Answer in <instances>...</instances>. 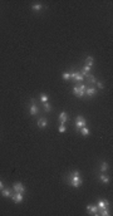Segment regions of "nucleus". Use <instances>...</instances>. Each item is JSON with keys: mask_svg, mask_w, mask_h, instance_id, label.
Masks as SVG:
<instances>
[{"mask_svg": "<svg viewBox=\"0 0 113 216\" xmlns=\"http://www.w3.org/2000/svg\"><path fill=\"white\" fill-rule=\"evenodd\" d=\"M95 93H97V89H95V88H92V87H90V88H85V94H88L89 97L94 95Z\"/></svg>", "mask_w": 113, "mask_h": 216, "instance_id": "ddd939ff", "label": "nucleus"}, {"mask_svg": "<svg viewBox=\"0 0 113 216\" xmlns=\"http://www.w3.org/2000/svg\"><path fill=\"white\" fill-rule=\"evenodd\" d=\"M100 215H103V216H108V215H109L108 208H103V210H100Z\"/></svg>", "mask_w": 113, "mask_h": 216, "instance_id": "4be33fe9", "label": "nucleus"}, {"mask_svg": "<svg viewBox=\"0 0 113 216\" xmlns=\"http://www.w3.org/2000/svg\"><path fill=\"white\" fill-rule=\"evenodd\" d=\"M70 185L73 186V187H79L82 183H83V180L80 178V175H79V172L78 171H74V172H72V175H70Z\"/></svg>", "mask_w": 113, "mask_h": 216, "instance_id": "f257e3e1", "label": "nucleus"}, {"mask_svg": "<svg viewBox=\"0 0 113 216\" xmlns=\"http://www.w3.org/2000/svg\"><path fill=\"white\" fill-rule=\"evenodd\" d=\"M12 193H13V191H12L10 188H5V187H4V188L2 190V195H3L4 197H10Z\"/></svg>", "mask_w": 113, "mask_h": 216, "instance_id": "9b49d317", "label": "nucleus"}, {"mask_svg": "<svg viewBox=\"0 0 113 216\" xmlns=\"http://www.w3.org/2000/svg\"><path fill=\"white\" fill-rule=\"evenodd\" d=\"M65 130H67V128H65V126L60 123V126H59V128H58V131H59L60 133H63V132H65Z\"/></svg>", "mask_w": 113, "mask_h": 216, "instance_id": "b1692460", "label": "nucleus"}, {"mask_svg": "<svg viewBox=\"0 0 113 216\" xmlns=\"http://www.w3.org/2000/svg\"><path fill=\"white\" fill-rule=\"evenodd\" d=\"M32 9H33L34 12H40V10L43 9V5L37 3V4H33V5H32Z\"/></svg>", "mask_w": 113, "mask_h": 216, "instance_id": "2eb2a0df", "label": "nucleus"}, {"mask_svg": "<svg viewBox=\"0 0 113 216\" xmlns=\"http://www.w3.org/2000/svg\"><path fill=\"white\" fill-rule=\"evenodd\" d=\"M97 85H98V88L103 89V83H102V82H98V83H97Z\"/></svg>", "mask_w": 113, "mask_h": 216, "instance_id": "a878e982", "label": "nucleus"}, {"mask_svg": "<svg viewBox=\"0 0 113 216\" xmlns=\"http://www.w3.org/2000/svg\"><path fill=\"white\" fill-rule=\"evenodd\" d=\"M88 78H89V80H90L92 83H95V82H97V80H95V78H94L92 74H88Z\"/></svg>", "mask_w": 113, "mask_h": 216, "instance_id": "393cba45", "label": "nucleus"}, {"mask_svg": "<svg viewBox=\"0 0 113 216\" xmlns=\"http://www.w3.org/2000/svg\"><path fill=\"white\" fill-rule=\"evenodd\" d=\"M10 198L15 202V203H20L22 201H23V193H20V192H15V193H12V196H10Z\"/></svg>", "mask_w": 113, "mask_h": 216, "instance_id": "20e7f679", "label": "nucleus"}, {"mask_svg": "<svg viewBox=\"0 0 113 216\" xmlns=\"http://www.w3.org/2000/svg\"><path fill=\"white\" fill-rule=\"evenodd\" d=\"M29 113H30V116H35V115L38 113V107L35 105L34 100H32V105H30V108H29Z\"/></svg>", "mask_w": 113, "mask_h": 216, "instance_id": "0eeeda50", "label": "nucleus"}, {"mask_svg": "<svg viewBox=\"0 0 113 216\" xmlns=\"http://www.w3.org/2000/svg\"><path fill=\"white\" fill-rule=\"evenodd\" d=\"M108 206H109V202H108L107 200H99V201H98V203H97V207H98V210L108 208Z\"/></svg>", "mask_w": 113, "mask_h": 216, "instance_id": "423d86ee", "label": "nucleus"}, {"mask_svg": "<svg viewBox=\"0 0 113 216\" xmlns=\"http://www.w3.org/2000/svg\"><path fill=\"white\" fill-rule=\"evenodd\" d=\"M93 63H94V59H93V57H88V58L85 59V65H88V67H90V68H92Z\"/></svg>", "mask_w": 113, "mask_h": 216, "instance_id": "dca6fc26", "label": "nucleus"}, {"mask_svg": "<svg viewBox=\"0 0 113 216\" xmlns=\"http://www.w3.org/2000/svg\"><path fill=\"white\" fill-rule=\"evenodd\" d=\"M40 100H42L43 103L48 102V95H47V94H44V93H42V94H40Z\"/></svg>", "mask_w": 113, "mask_h": 216, "instance_id": "412c9836", "label": "nucleus"}, {"mask_svg": "<svg viewBox=\"0 0 113 216\" xmlns=\"http://www.w3.org/2000/svg\"><path fill=\"white\" fill-rule=\"evenodd\" d=\"M89 70H90V67H88V65H84V68H83V70H82V75L84 77V75H87L88 77V74H89Z\"/></svg>", "mask_w": 113, "mask_h": 216, "instance_id": "f3484780", "label": "nucleus"}, {"mask_svg": "<svg viewBox=\"0 0 113 216\" xmlns=\"http://www.w3.org/2000/svg\"><path fill=\"white\" fill-rule=\"evenodd\" d=\"M63 79L64 80H68V79H70V73H63Z\"/></svg>", "mask_w": 113, "mask_h": 216, "instance_id": "5701e85b", "label": "nucleus"}, {"mask_svg": "<svg viewBox=\"0 0 113 216\" xmlns=\"http://www.w3.org/2000/svg\"><path fill=\"white\" fill-rule=\"evenodd\" d=\"M85 85L84 84H82V85H75L74 88H73V93L77 95V97H83L84 94H85Z\"/></svg>", "mask_w": 113, "mask_h": 216, "instance_id": "f03ea898", "label": "nucleus"}, {"mask_svg": "<svg viewBox=\"0 0 113 216\" xmlns=\"http://www.w3.org/2000/svg\"><path fill=\"white\" fill-rule=\"evenodd\" d=\"M44 111H45V112H50V111H52V105H50L48 102L44 103Z\"/></svg>", "mask_w": 113, "mask_h": 216, "instance_id": "6ab92c4d", "label": "nucleus"}, {"mask_svg": "<svg viewBox=\"0 0 113 216\" xmlns=\"http://www.w3.org/2000/svg\"><path fill=\"white\" fill-rule=\"evenodd\" d=\"M47 125H48V121H47V118H40L39 121H38V126L40 127V128H44V127H47Z\"/></svg>", "mask_w": 113, "mask_h": 216, "instance_id": "f8f14e48", "label": "nucleus"}, {"mask_svg": "<svg viewBox=\"0 0 113 216\" xmlns=\"http://www.w3.org/2000/svg\"><path fill=\"white\" fill-rule=\"evenodd\" d=\"M108 170V163L107 162H102V165H100V171H107Z\"/></svg>", "mask_w": 113, "mask_h": 216, "instance_id": "aec40b11", "label": "nucleus"}, {"mask_svg": "<svg viewBox=\"0 0 113 216\" xmlns=\"http://www.w3.org/2000/svg\"><path fill=\"white\" fill-rule=\"evenodd\" d=\"M87 210H88V212H89V213L99 215V212H98V207H97V206H94V205H88V206H87Z\"/></svg>", "mask_w": 113, "mask_h": 216, "instance_id": "6e6552de", "label": "nucleus"}, {"mask_svg": "<svg viewBox=\"0 0 113 216\" xmlns=\"http://www.w3.org/2000/svg\"><path fill=\"white\" fill-rule=\"evenodd\" d=\"M70 78H74L77 82H80V80H83V75L79 73V72H74V73H72L70 74Z\"/></svg>", "mask_w": 113, "mask_h": 216, "instance_id": "1a4fd4ad", "label": "nucleus"}, {"mask_svg": "<svg viewBox=\"0 0 113 216\" xmlns=\"http://www.w3.org/2000/svg\"><path fill=\"white\" fill-rule=\"evenodd\" d=\"M67 120H68V115H67L65 112H62V113L59 115V121H60V123L64 125V123L67 122Z\"/></svg>", "mask_w": 113, "mask_h": 216, "instance_id": "9d476101", "label": "nucleus"}, {"mask_svg": "<svg viewBox=\"0 0 113 216\" xmlns=\"http://www.w3.org/2000/svg\"><path fill=\"white\" fill-rule=\"evenodd\" d=\"M75 126H77V128H82V127H84V126H85V120H84V117L78 116V117L75 118Z\"/></svg>", "mask_w": 113, "mask_h": 216, "instance_id": "39448f33", "label": "nucleus"}, {"mask_svg": "<svg viewBox=\"0 0 113 216\" xmlns=\"http://www.w3.org/2000/svg\"><path fill=\"white\" fill-rule=\"evenodd\" d=\"M3 188H4V183L0 181V190H3Z\"/></svg>", "mask_w": 113, "mask_h": 216, "instance_id": "bb28decb", "label": "nucleus"}, {"mask_svg": "<svg viewBox=\"0 0 113 216\" xmlns=\"http://www.w3.org/2000/svg\"><path fill=\"white\" fill-rule=\"evenodd\" d=\"M13 190H14V192H20V193H23V192L25 191V187H24V185H23L22 182H15V183L13 185Z\"/></svg>", "mask_w": 113, "mask_h": 216, "instance_id": "7ed1b4c3", "label": "nucleus"}, {"mask_svg": "<svg viewBox=\"0 0 113 216\" xmlns=\"http://www.w3.org/2000/svg\"><path fill=\"white\" fill-rule=\"evenodd\" d=\"M79 130H80V133H82L83 136H88V135H89V128H87L85 126L82 127V128H79Z\"/></svg>", "mask_w": 113, "mask_h": 216, "instance_id": "a211bd4d", "label": "nucleus"}, {"mask_svg": "<svg viewBox=\"0 0 113 216\" xmlns=\"http://www.w3.org/2000/svg\"><path fill=\"white\" fill-rule=\"evenodd\" d=\"M99 180H100L103 183H108V182L110 181L109 176H107V175H100V176H99Z\"/></svg>", "mask_w": 113, "mask_h": 216, "instance_id": "4468645a", "label": "nucleus"}]
</instances>
